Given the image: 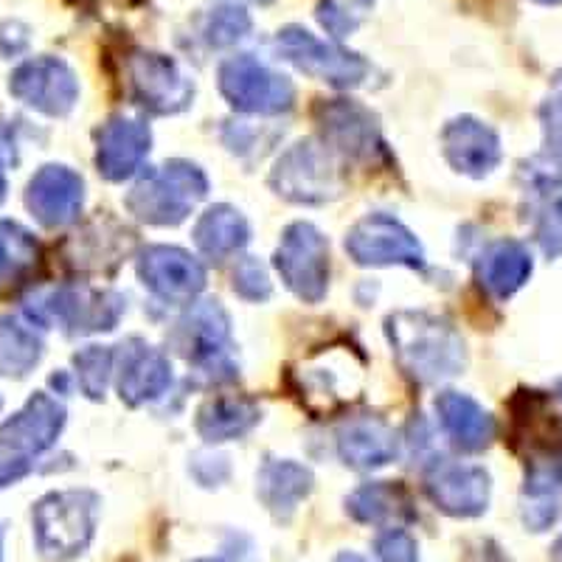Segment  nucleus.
<instances>
[{
    "label": "nucleus",
    "instance_id": "obj_1",
    "mask_svg": "<svg viewBox=\"0 0 562 562\" xmlns=\"http://www.w3.org/2000/svg\"><path fill=\"white\" fill-rule=\"evenodd\" d=\"M509 448L524 459V498H557L562 492V416L543 391H518L509 403Z\"/></svg>",
    "mask_w": 562,
    "mask_h": 562
},
{
    "label": "nucleus",
    "instance_id": "obj_2",
    "mask_svg": "<svg viewBox=\"0 0 562 562\" xmlns=\"http://www.w3.org/2000/svg\"><path fill=\"white\" fill-rule=\"evenodd\" d=\"M385 335H389L400 369L416 383L434 385L464 371V338L441 315L400 310L385 318Z\"/></svg>",
    "mask_w": 562,
    "mask_h": 562
},
{
    "label": "nucleus",
    "instance_id": "obj_3",
    "mask_svg": "<svg viewBox=\"0 0 562 562\" xmlns=\"http://www.w3.org/2000/svg\"><path fill=\"white\" fill-rule=\"evenodd\" d=\"M209 194V178L192 160H169L133 186L124 205L147 225H180Z\"/></svg>",
    "mask_w": 562,
    "mask_h": 562
},
{
    "label": "nucleus",
    "instance_id": "obj_4",
    "mask_svg": "<svg viewBox=\"0 0 562 562\" xmlns=\"http://www.w3.org/2000/svg\"><path fill=\"white\" fill-rule=\"evenodd\" d=\"M99 506L102 501L90 490H65L45 495L34 506V537L43 557L70 560L82 554L97 535Z\"/></svg>",
    "mask_w": 562,
    "mask_h": 562
},
{
    "label": "nucleus",
    "instance_id": "obj_5",
    "mask_svg": "<svg viewBox=\"0 0 562 562\" xmlns=\"http://www.w3.org/2000/svg\"><path fill=\"white\" fill-rule=\"evenodd\" d=\"M65 428V408L52 394H34L12 419L0 428V490L20 481L34 459L52 448Z\"/></svg>",
    "mask_w": 562,
    "mask_h": 562
},
{
    "label": "nucleus",
    "instance_id": "obj_6",
    "mask_svg": "<svg viewBox=\"0 0 562 562\" xmlns=\"http://www.w3.org/2000/svg\"><path fill=\"white\" fill-rule=\"evenodd\" d=\"M270 186L279 198L299 205H321L340 194V172L333 153L321 140H299L288 153H281L270 172Z\"/></svg>",
    "mask_w": 562,
    "mask_h": 562
},
{
    "label": "nucleus",
    "instance_id": "obj_7",
    "mask_svg": "<svg viewBox=\"0 0 562 562\" xmlns=\"http://www.w3.org/2000/svg\"><path fill=\"white\" fill-rule=\"evenodd\" d=\"M220 93L239 113L279 115L293 110L295 88L288 77H281L250 54H239L220 65Z\"/></svg>",
    "mask_w": 562,
    "mask_h": 562
},
{
    "label": "nucleus",
    "instance_id": "obj_8",
    "mask_svg": "<svg viewBox=\"0 0 562 562\" xmlns=\"http://www.w3.org/2000/svg\"><path fill=\"white\" fill-rule=\"evenodd\" d=\"M276 270L295 299L318 304L329 290V243L313 223H293L281 234Z\"/></svg>",
    "mask_w": 562,
    "mask_h": 562
},
{
    "label": "nucleus",
    "instance_id": "obj_9",
    "mask_svg": "<svg viewBox=\"0 0 562 562\" xmlns=\"http://www.w3.org/2000/svg\"><path fill=\"white\" fill-rule=\"evenodd\" d=\"M276 52L281 59L307 74V77L321 79L333 88H358L369 77L371 65L360 54L346 52L335 43H324L307 29L284 26L276 34Z\"/></svg>",
    "mask_w": 562,
    "mask_h": 562
},
{
    "label": "nucleus",
    "instance_id": "obj_10",
    "mask_svg": "<svg viewBox=\"0 0 562 562\" xmlns=\"http://www.w3.org/2000/svg\"><path fill=\"white\" fill-rule=\"evenodd\" d=\"M346 254L363 268H425V250L419 239L389 214H369L351 225L346 234Z\"/></svg>",
    "mask_w": 562,
    "mask_h": 562
},
{
    "label": "nucleus",
    "instance_id": "obj_11",
    "mask_svg": "<svg viewBox=\"0 0 562 562\" xmlns=\"http://www.w3.org/2000/svg\"><path fill=\"white\" fill-rule=\"evenodd\" d=\"M124 315V299L113 290L59 288L37 304V318L65 333H110Z\"/></svg>",
    "mask_w": 562,
    "mask_h": 562
},
{
    "label": "nucleus",
    "instance_id": "obj_12",
    "mask_svg": "<svg viewBox=\"0 0 562 562\" xmlns=\"http://www.w3.org/2000/svg\"><path fill=\"white\" fill-rule=\"evenodd\" d=\"M127 77L135 102L155 115L180 113L194 99L192 79L164 54L135 52L127 59Z\"/></svg>",
    "mask_w": 562,
    "mask_h": 562
},
{
    "label": "nucleus",
    "instance_id": "obj_13",
    "mask_svg": "<svg viewBox=\"0 0 562 562\" xmlns=\"http://www.w3.org/2000/svg\"><path fill=\"white\" fill-rule=\"evenodd\" d=\"M140 284L167 304H192L205 288V268L189 250L149 245L135 259Z\"/></svg>",
    "mask_w": 562,
    "mask_h": 562
},
{
    "label": "nucleus",
    "instance_id": "obj_14",
    "mask_svg": "<svg viewBox=\"0 0 562 562\" xmlns=\"http://www.w3.org/2000/svg\"><path fill=\"white\" fill-rule=\"evenodd\" d=\"M12 97L45 115L63 119L77 108L79 79L68 63L57 57H34L9 79Z\"/></svg>",
    "mask_w": 562,
    "mask_h": 562
},
{
    "label": "nucleus",
    "instance_id": "obj_15",
    "mask_svg": "<svg viewBox=\"0 0 562 562\" xmlns=\"http://www.w3.org/2000/svg\"><path fill=\"white\" fill-rule=\"evenodd\" d=\"M425 492L450 518H479L490 506L492 481L490 473L479 464L461 461H439L425 475Z\"/></svg>",
    "mask_w": 562,
    "mask_h": 562
},
{
    "label": "nucleus",
    "instance_id": "obj_16",
    "mask_svg": "<svg viewBox=\"0 0 562 562\" xmlns=\"http://www.w3.org/2000/svg\"><path fill=\"white\" fill-rule=\"evenodd\" d=\"M321 127H324V144L338 153H344L351 160H371L378 153H383V140H380L374 115L366 108H360L351 99H333V102H321L318 110Z\"/></svg>",
    "mask_w": 562,
    "mask_h": 562
},
{
    "label": "nucleus",
    "instance_id": "obj_17",
    "mask_svg": "<svg viewBox=\"0 0 562 562\" xmlns=\"http://www.w3.org/2000/svg\"><path fill=\"white\" fill-rule=\"evenodd\" d=\"M441 153L448 158L456 172L467 178H486L498 167L504 153H501V138L490 124L479 122L473 115H459L441 130Z\"/></svg>",
    "mask_w": 562,
    "mask_h": 562
},
{
    "label": "nucleus",
    "instance_id": "obj_18",
    "mask_svg": "<svg viewBox=\"0 0 562 562\" xmlns=\"http://www.w3.org/2000/svg\"><path fill=\"white\" fill-rule=\"evenodd\" d=\"M115 374H119V383H115L119 396L130 408L153 403L160 394H167V389L172 385V366H169L167 355L138 338L122 346Z\"/></svg>",
    "mask_w": 562,
    "mask_h": 562
},
{
    "label": "nucleus",
    "instance_id": "obj_19",
    "mask_svg": "<svg viewBox=\"0 0 562 562\" xmlns=\"http://www.w3.org/2000/svg\"><path fill=\"white\" fill-rule=\"evenodd\" d=\"M85 203V183L74 169L43 167L29 183L26 205L40 225L45 228H63L79 217Z\"/></svg>",
    "mask_w": 562,
    "mask_h": 562
},
{
    "label": "nucleus",
    "instance_id": "obj_20",
    "mask_svg": "<svg viewBox=\"0 0 562 562\" xmlns=\"http://www.w3.org/2000/svg\"><path fill=\"white\" fill-rule=\"evenodd\" d=\"M175 349L194 366H214L231 340V318L220 301H194L178 321Z\"/></svg>",
    "mask_w": 562,
    "mask_h": 562
},
{
    "label": "nucleus",
    "instance_id": "obj_21",
    "mask_svg": "<svg viewBox=\"0 0 562 562\" xmlns=\"http://www.w3.org/2000/svg\"><path fill=\"white\" fill-rule=\"evenodd\" d=\"M153 133L138 119L115 115L97 130V169L104 180H127L144 164Z\"/></svg>",
    "mask_w": 562,
    "mask_h": 562
},
{
    "label": "nucleus",
    "instance_id": "obj_22",
    "mask_svg": "<svg viewBox=\"0 0 562 562\" xmlns=\"http://www.w3.org/2000/svg\"><path fill=\"white\" fill-rule=\"evenodd\" d=\"M335 445L340 461L355 470H378L400 456V436L380 416H358L340 425Z\"/></svg>",
    "mask_w": 562,
    "mask_h": 562
},
{
    "label": "nucleus",
    "instance_id": "obj_23",
    "mask_svg": "<svg viewBox=\"0 0 562 562\" xmlns=\"http://www.w3.org/2000/svg\"><path fill=\"white\" fill-rule=\"evenodd\" d=\"M436 414L441 430L461 453H481L495 439V419L490 411L461 391H441L436 396Z\"/></svg>",
    "mask_w": 562,
    "mask_h": 562
},
{
    "label": "nucleus",
    "instance_id": "obj_24",
    "mask_svg": "<svg viewBox=\"0 0 562 562\" xmlns=\"http://www.w3.org/2000/svg\"><path fill=\"white\" fill-rule=\"evenodd\" d=\"M256 492L270 509V515L281 524H288L301 501L313 492V473H310V467L288 459L265 461L259 479H256Z\"/></svg>",
    "mask_w": 562,
    "mask_h": 562
},
{
    "label": "nucleus",
    "instance_id": "obj_25",
    "mask_svg": "<svg viewBox=\"0 0 562 562\" xmlns=\"http://www.w3.org/2000/svg\"><path fill=\"white\" fill-rule=\"evenodd\" d=\"M531 254L518 239H498L481 254L475 273L479 284L495 299H509L518 293L531 276Z\"/></svg>",
    "mask_w": 562,
    "mask_h": 562
},
{
    "label": "nucleus",
    "instance_id": "obj_26",
    "mask_svg": "<svg viewBox=\"0 0 562 562\" xmlns=\"http://www.w3.org/2000/svg\"><path fill=\"white\" fill-rule=\"evenodd\" d=\"M346 512L358 524L400 526L416 518L414 501L400 481H371L360 486L346 501Z\"/></svg>",
    "mask_w": 562,
    "mask_h": 562
},
{
    "label": "nucleus",
    "instance_id": "obj_27",
    "mask_svg": "<svg viewBox=\"0 0 562 562\" xmlns=\"http://www.w3.org/2000/svg\"><path fill=\"white\" fill-rule=\"evenodd\" d=\"M248 220L234 205H211L194 225V243H198L200 254L214 259V262H223L228 256L239 254L248 245Z\"/></svg>",
    "mask_w": 562,
    "mask_h": 562
},
{
    "label": "nucleus",
    "instance_id": "obj_28",
    "mask_svg": "<svg viewBox=\"0 0 562 562\" xmlns=\"http://www.w3.org/2000/svg\"><path fill=\"white\" fill-rule=\"evenodd\" d=\"M262 419V408L248 396H214L198 411V434L211 445L239 439Z\"/></svg>",
    "mask_w": 562,
    "mask_h": 562
},
{
    "label": "nucleus",
    "instance_id": "obj_29",
    "mask_svg": "<svg viewBox=\"0 0 562 562\" xmlns=\"http://www.w3.org/2000/svg\"><path fill=\"white\" fill-rule=\"evenodd\" d=\"M43 358V340L20 318H0V374L26 378Z\"/></svg>",
    "mask_w": 562,
    "mask_h": 562
},
{
    "label": "nucleus",
    "instance_id": "obj_30",
    "mask_svg": "<svg viewBox=\"0 0 562 562\" xmlns=\"http://www.w3.org/2000/svg\"><path fill=\"white\" fill-rule=\"evenodd\" d=\"M77 366V383L88 400H104L110 378L115 371V355L110 346H88V349L77 351L74 358Z\"/></svg>",
    "mask_w": 562,
    "mask_h": 562
},
{
    "label": "nucleus",
    "instance_id": "obj_31",
    "mask_svg": "<svg viewBox=\"0 0 562 562\" xmlns=\"http://www.w3.org/2000/svg\"><path fill=\"white\" fill-rule=\"evenodd\" d=\"M250 14L239 7H225L211 9L209 18H205L203 26V37L211 48H231V45H237L245 34L250 32Z\"/></svg>",
    "mask_w": 562,
    "mask_h": 562
},
{
    "label": "nucleus",
    "instance_id": "obj_32",
    "mask_svg": "<svg viewBox=\"0 0 562 562\" xmlns=\"http://www.w3.org/2000/svg\"><path fill=\"white\" fill-rule=\"evenodd\" d=\"M371 7H374V0H321L318 23L335 40H344L363 23Z\"/></svg>",
    "mask_w": 562,
    "mask_h": 562
},
{
    "label": "nucleus",
    "instance_id": "obj_33",
    "mask_svg": "<svg viewBox=\"0 0 562 562\" xmlns=\"http://www.w3.org/2000/svg\"><path fill=\"white\" fill-rule=\"evenodd\" d=\"M526 189L531 192H549L562 183V138H554L543 153H537L520 167Z\"/></svg>",
    "mask_w": 562,
    "mask_h": 562
},
{
    "label": "nucleus",
    "instance_id": "obj_34",
    "mask_svg": "<svg viewBox=\"0 0 562 562\" xmlns=\"http://www.w3.org/2000/svg\"><path fill=\"white\" fill-rule=\"evenodd\" d=\"M270 276L265 270V265L254 256H245L239 259L237 268H234V293L245 301H265L270 299Z\"/></svg>",
    "mask_w": 562,
    "mask_h": 562
},
{
    "label": "nucleus",
    "instance_id": "obj_35",
    "mask_svg": "<svg viewBox=\"0 0 562 562\" xmlns=\"http://www.w3.org/2000/svg\"><path fill=\"white\" fill-rule=\"evenodd\" d=\"M0 250L9 259L14 273L32 268L34 259H37V243L18 223H0Z\"/></svg>",
    "mask_w": 562,
    "mask_h": 562
},
{
    "label": "nucleus",
    "instance_id": "obj_36",
    "mask_svg": "<svg viewBox=\"0 0 562 562\" xmlns=\"http://www.w3.org/2000/svg\"><path fill=\"white\" fill-rule=\"evenodd\" d=\"M374 554L380 562H419V546L405 529H389L378 537Z\"/></svg>",
    "mask_w": 562,
    "mask_h": 562
},
{
    "label": "nucleus",
    "instance_id": "obj_37",
    "mask_svg": "<svg viewBox=\"0 0 562 562\" xmlns=\"http://www.w3.org/2000/svg\"><path fill=\"white\" fill-rule=\"evenodd\" d=\"M537 239L543 245L546 256L562 254V205L554 203L543 211L540 225H537Z\"/></svg>",
    "mask_w": 562,
    "mask_h": 562
},
{
    "label": "nucleus",
    "instance_id": "obj_38",
    "mask_svg": "<svg viewBox=\"0 0 562 562\" xmlns=\"http://www.w3.org/2000/svg\"><path fill=\"white\" fill-rule=\"evenodd\" d=\"M560 515V501L557 498H524V524L531 531H546L554 526Z\"/></svg>",
    "mask_w": 562,
    "mask_h": 562
},
{
    "label": "nucleus",
    "instance_id": "obj_39",
    "mask_svg": "<svg viewBox=\"0 0 562 562\" xmlns=\"http://www.w3.org/2000/svg\"><path fill=\"white\" fill-rule=\"evenodd\" d=\"M540 122H543L546 133L560 138L562 135V70H557L554 74L549 97H546V102L540 104Z\"/></svg>",
    "mask_w": 562,
    "mask_h": 562
},
{
    "label": "nucleus",
    "instance_id": "obj_40",
    "mask_svg": "<svg viewBox=\"0 0 562 562\" xmlns=\"http://www.w3.org/2000/svg\"><path fill=\"white\" fill-rule=\"evenodd\" d=\"M467 562H512L509 557L501 551L498 543H492V540H481L470 554H467Z\"/></svg>",
    "mask_w": 562,
    "mask_h": 562
},
{
    "label": "nucleus",
    "instance_id": "obj_41",
    "mask_svg": "<svg viewBox=\"0 0 562 562\" xmlns=\"http://www.w3.org/2000/svg\"><path fill=\"white\" fill-rule=\"evenodd\" d=\"M9 273H14V270H12V265H9L7 256H3V250H0V281L7 279Z\"/></svg>",
    "mask_w": 562,
    "mask_h": 562
},
{
    "label": "nucleus",
    "instance_id": "obj_42",
    "mask_svg": "<svg viewBox=\"0 0 562 562\" xmlns=\"http://www.w3.org/2000/svg\"><path fill=\"white\" fill-rule=\"evenodd\" d=\"M335 562H366V560L358 554H351V551H344V554H338V560Z\"/></svg>",
    "mask_w": 562,
    "mask_h": 562
},
{
    "label": "nucleus",
    "instance_id": "obj_43",
    "mask_svg": "<svg viewBox=\"0 0 562 562\" xmlns=\"http://www.w3.org/2000/svg\"><path fill=\"white\" fill-rule=\"evenodd\" d=\"M551 562H562V537L557 540L554 549H551Z\"/></svg>",
    "mask_w": 562,
    "mask_h": 562
},
{
    "label": "nucleus",
    "instance_id": "obj_44",
    "mask_svg": "<svg viewBox=\"0 0 562 562\" xmlns=\"http://www.w3.org/2000/svg\"><path fill=\"white\" fill-rule=\"evenodd\" d=\"M7 194V180H3V167H0V200Z\"/></svg>",
    "mask_w": 562,
    "mask_h": 562
},
{
    "label": "nucleus",
    "instance_id": "obj_45",
    "mask_svg": "<svg viewBox=\"0 0 562 562\" xmlns=\"http://www.w3.org/2000/svg\"><path fill=\"white\" fill-rule=\"evenodd\" d=\"M531 3H543V7H554V3H560V0H531Z\"/></svg>",
    "mask_w": 562,
    "mask_h": 562
},
{
    "label": "nucleus",
    "instance_id": "obj_46",
    "mask_svg": "<svg viewBox=\"0 0 562 562\" xmlns=\"http://www.w3.org/2000/svg\"><path fill=\"white\" fill-rule=\"evenodd\" d=\"M250 3H273V0H250Z\"/></svg>",
    "mask_w": 562,
    "mask_h": 562
},
{
    "label": "nucleus",
    "instance_id": "obj_47",
    "mask_svg": "<svg viewBox=\"0 0 562 562\" xmlns=\"http://www.w3.org/2000/svg\"><path fill=\"white\" fill-rule=\"evenodd\" d=\"M557 394H560V400H562V380H560V385H557Z\"/></svg>",
    "mask_w": 562,
    "mask_h": 562
},
{
    "label": "nucleus",
    "instance_id": "obj_48",
    "mask_svg": "<svg viewBox=\"0 0 562 562\" xmlns=\"http://www.w3.org/2000/svg\"><path fill=\"white\" fill-rule=\"evenodd\" d=\"M198 562H214V560H198Z\"/></svg>",
    "mask_w": 562,
    "mask_h": 562
},
{
    "label": "nucleus",
    "instance_id": "obj_49",
    "mask_svg": "<svg viewBox=\"0 0 562 562\" xmlns=\"http://www.w3.org/2000/svg\"><path fill=\"white\" fill-rule=\"evenodd\" d=\"M560 205H562V200H560Z\"/></svg>",
    "mask_w": 562,
    "mask_h": 562
}]
</instances>
